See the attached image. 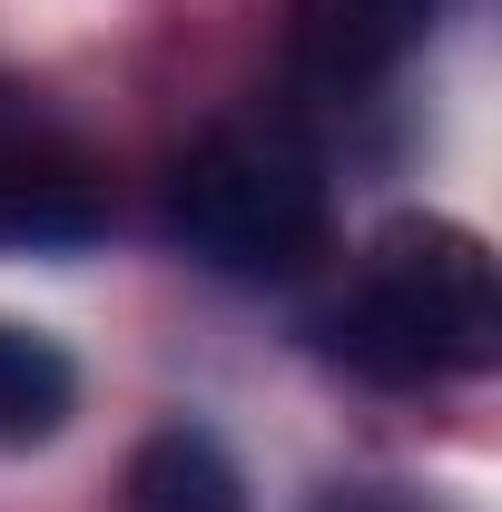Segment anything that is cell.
Returning a JSON list of instances; mask_svg holds the SVG:
<instances>
[{"label":"cell","mask_w":502,"mask_h":512,"mask_svg":"<svg viewBox=\"0 0 502 512\" xmlns=\"http://www.w3.org/2000/svg\"><path fill=\"white\" fill-rule=\"evenodd\" d=\"M325 345L375 384H453L502 365V276L493 247L453 217H394L355 286L335 296Z\"/></svg>","instance_id":"cell-1"},{"label":"cell","mask_w":502,"mask_h":512,"mask_svg":"<svg viewBox=\"0 0 502 512\" xmlns=\"http://www.w3.org/2000/svg\"><path fill=\"white\" fill-rule=\"evenodd\" d=\"M168 237L247 286L296 276L306 256H325V158L276 119L207 128L168 168Z\"/></svg>","instance_id":"cell-2"},{"label":"cell","mask_w":502,"mask_h":512,"mask_svg":"<svg viewBox=\"0 0 502 512\" xmlns=\"http://www.w3.org/2000/svg\"><path fill=\"white\" fill-rule=\"evenodd\" d=\"M443 0H296V69L315 89H365L404 50H424Z\"/></svg>","instance_id":"cell-3"},{"label":"cell","mask_w":502,"mask_h":512,"mask_svg":"<svg viewBox=\"0 0 502 512\" xmlns=\"http://www.w3.org/2000/svg\"><path fill=\"white\" fill-rule=\"evenodd\" d=\"M128 512H247V473L207 424H168L128 453Z\"/></svg>","instance_id":"cell-4"},{"label":"cell","mask_w":502,"mask_h":512,"mask_svg":"<svg viewBox=\"0 0 502 512\" xmlns=\"http://www.w3.org/2000/svg\"><path fill=\"white\" fill-rule=\"evenodd\" d=\"M99 227H109V207L79 168H0V247L60 256V247H89Z\"/></svg>","instance_id":"cell-5"},{"label":"cell","mask_w":502,"mask_h":512,"mask_svg":"<svg viewBox=\"0 0 502 512\" xmlns=\"http://www.w3.org/2000/svg\"><path fill=\"white\" fill-rule=\"evenodd\" d=\"M79 414V365L40 325H0V444H50Z\"/></svg>","instance_id":"cell-6"},{"label":"cell","mask_w":502,"mask_h":512,"mask_svg":"<svg viewBox=\"0 0 502 512\" xmlns=\"http://www.w3.org/2000/svg\"><path fill=\"white\" fill-rule=\"evenodd\" d=\"M306 512H443L434 493H404V483H335V493H315Z\"/></svg>","instance_id":"cell-7"}]
</instances>
